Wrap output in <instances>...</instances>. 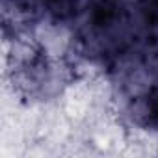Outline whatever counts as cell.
Wrapping results in <instances>:
<instances>
[{"label":"cell","mask_w":158,"mask_h":158,"mask_svg":"<svg viewBox=\"0 0 158 158\" xmlns=\"http://www.w3.org/2000/svg\"><path fill=\"white\" fill-rule=\"evenodd\" d=\"M48 13L58 21H67L76 13L78 0H45Z\"/></svg>","instance_id":"cell-1"}]
</instances>
